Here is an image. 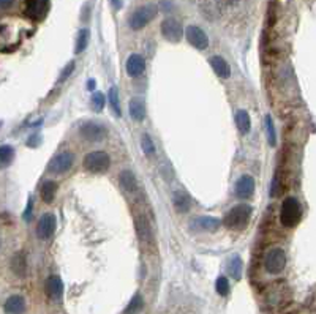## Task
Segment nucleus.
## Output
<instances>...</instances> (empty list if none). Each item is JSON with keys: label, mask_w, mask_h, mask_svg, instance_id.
Segmentation results:
<instances>
[{"label": "nucleus", "mask_w": 316, "mask_h": 314, "mask_svg": "<svg viewBox=\"0 0 316 314\" xmlns=\"http://www.w3.org/2000/svg\"><path fill=\"white\" fill-rule=\"evenodd\" d=\"M302 216V210H300V204L296 198H286L282 204V212H280V220L284 228H292L300 221Z\"/></svg>", "instance_id": "nucleus-1"}, {"label": "nucleus", "mask_w": 316, "mask_h": 314, "mask_svg": "<svg viewBox=\"0 0 316 314\" xmlns=\"http://www.w3.org/2000/svg\"><path fill=\"white\" fill-rule=\"evenodd\" d=\"M252 207L246 204H239L236 206L232 210H230V214L224 218V226L230 229H244L246 226V222L250 221L252 216Z\"/></svg>", "instance_id": "nucleus-2"}, {"label": "nucleus", "mask_w": 316, "mask_h": 314, "mask_svg": "<svg viewBox=\"0 0 316 314\" xmlns=\"http://www.w3.org/2000/svg\"><path fill=\"white\" fill-rule=\"evenodd\" d=\"M111 166V158L104 152H90L84 158V168L92 174H103Z\"/></svg>", "instance_id": "nucleus-3"}, {"label": "nucleus", "mask_w": 316, "mask_h": 314, "mask_svg": "<svg viewBox=\"0 0 316 314\" xmlns=\"http://www.w3.org/2000/svg\"><path fill=\"white\" fill-rule=\"evenodd\" d=\"M156 13H158V6L154 4H147V5L136 10V12L130 16L128 24H130V27L133 30H141L152 21V19L156 16Z\"/></svg>", "instance_id": "nucleus-4"}, {"label": "nucleus", "mask_w": 316, "mask_h": 314, "mask_svg": "<svg viewBox=\"0 0 316 314\" xmlns=\"http://www.w3.org/2000/svg\"><path fill=\"white\" fill-rule=\"evenodd\" d=\"M284 266H286V254L282 248H272L268 251L264 259V267L269 273L276 275V273L283 272Z\"/></svg>", "instance_id": "nucleus-5"}, {"label": "nucleus", "mask_w": 316, "mask_h": 314, "mask_svg": "<svg viewBox=\"0 0 316 314\" xmlns=\"http://www.w3.org/2000/svg\"><path fill=\"white\" fill-rule=\"evenodd\" d=\"M79 133L86 140H90V142H98V140H103L108 134V128L98 122H86V124L81 126Z\"/></svg>", "instance_id": "nucleus-6"}, {"label": "nucleus", "mask_w": 316, "mask_h": 314, "mask_svg": "<svg viewBox=\"0 0 316 314\" xmlns=\"http://www.w3.org/2000/svg\"><path fill=\"white\" fill-rule=\"evenodd\" d=\"M73 163H74V155L72 152H62V154L56 155L51 160L48 169H49V172H52V174L60 176V174H65V172L70 170Z\"/></svg>", "instance_id": "nucleus-7"}, {"label": "nucleus", "mask_w": 316, "mask_h": 314, "mask_svg": "<svg viewBox=\"0 0 316 314\" xmlns=\"http://www.w3.org/2000/svg\"><path fill=\"white\" fill-rule=\"evenodd\" d=\"M162 34L168 42L179 43L182 40L184 30H182V26H180L179 21H176V19H172V18H168L162 22Z\"/></svg>", "instance_id": "nucleus-8"}, {"label": "nucleus", "mask_w": 316, "mask_h": 314, "mask_svg": "<svg viewBox=\"0 0 316 314\" xmlns=\"http://www.w3.org/2000/svg\"><path fill=\"white\" fill-rule=\"evenodd\" d=\"M185 36L186 40H188V43L192 46H194L196 49H206L207 46H209V38H207L206 32L202 28H200L198 26H190L186 27L185 30Z\"/></svg>", "instance_id": "nucleus-9"}, {"label": "nucleus", "mask_w": 316, "mask_h": 314, "mask_svg": "<svg viewBox=\"0 0 316 314\" xmlns=\"http://www.w3.org/2000/svg\"><path fill=\"white\" fill-rule=\"evenodd\" d=\"M56 216L52 214H44L38 221V226H36V236L38 238L42 240H48L54 236L56 232Z\"/></svg>", "instance_id": "nucleus-10"}, {"label": "nucleus", "mask_w": 316, "mask_h": 314, "mask_svg": "<svg viewBox=\"0 0 316 314\" xmlns=\"http://www.w3.org/2000/svg\"><path fill=\"white\" fill-rule=\"evenodd\" d=\"M254 193V178L252 176H242L236 184V194L237 198H252Z\"/></svg>", "instance_id": "nucleus-11"}, {"label": "nucleus", "mask_w": 316, "mask_h": 314, "mask_svg": "<svg viewBox=\"0 0 316 314\" xmlns=\"http://www.w3.org/2000/svg\"><path fill=\"white\" fill-rule=\"evenodd\" d=\"M125 68H126L128 76H132V78L141 76L144 73V70H146V60L140 54H132L126 60Z\"/></svg>", "instance_id": "nucleus-12"}, {"label": "nucleus", "mask_w": 316, "mask_h": 314, "mask_svg": "<svg viewBox=\"0 0 316 314\" xmlns=\"http://www.w3.org/2000/svg\"><path fill=\"white\" fill-rule=\"evenodd\" d=\"M44 290L46 296L51 300H60L64 296V282L58 276H51L48 278L46 284H44Z\"/></svg>", "instance_id": "nucleus-13"}, {"label": "nucleus", "mask_w": 316, "mask_h": 314, "mask_svg": "<svg viewBox=\"0 0 316 314\" xmlns=\"http://www.w3.org/2000/svg\"><path fill=\"white\" fill-rule=\"evenodd\" d=\"M220 220H216L214 216H200L193 221L192 228L194 230H206V232H214L220 228Z\"/></svg>", "instance_id": "nucleus-14"}, {"label": "nucleus", "mask_w": 316, "mask_h": 314, "mask_svg": "<svg viewBox=\"0 0 316 314\" xmlns=\"http://www.w3.org/2000/svg\"><path fill=\"white\" fill-rule=\"evenodd\" d=\"M5 314H24L26 300L22 296H12L5 302Z\"/></svg>", "instance_id": "nucleus-15"}, {"label": "nucleus", "mask_w": 316, "mask_h": 314, "mask_svg": "<svg viewBox=\"0 0 316 314\" xmlns=\"http://www.w3.org/2000/svg\"><path fill=\"white\" fill-rule=\"evenodd\" d=\"M209 64H210V66L214 68V72L216 73V76H220V78H223V79H226V78H230V76H231V68H230L228 62H226V60H224L223 57H220V56L210 57V58H209Z\"/></svg>", "instance_id": "nucleus-16"}, {"label": "nucleus", "mask_w": 316, "mask_h": 314, "mask_svg": "<svg viewBox=\"0 0 316 314\" xmlns=\"http://www.w3.org/2000/svg\"><path fill=\"white\" fill-rule=\"evenodd\" d=\"M136 230H138V237L142 243H150L152 240V230H150V224L147 221L146 216H138L136 218Z\"/></svg>", "instance_id": "nucleus-17"}, {"label": "nucleus", "mask_w": 316, "mask_h": 314, "mask_svg": "<svg viewBox=\"0 0 316 314\" xmlns=\"http://www.w3.org/2000/svg\"><path fill=\"white\" fill-rule=\"evenodd\" d=\"M12 270L14 272V275L18 276H26V272H27V260L24 252H16L12 259Z\"/></svg>", "instance_id": "nucleus-18"}, {"label": "nucleus", "mask_w": 316, "mask_h": 314, "mask_svg": "<svg viewBox=\"0 0 316 314\" xmlns=\"http://www.w3.org/2000/svg\"><path fill=\"white\" fill-rule=\"evenodd\" d=\"M118 182H120V185L125 191H128V193H133V191L138 190V182H136V177L132 170H124L120 177H118Z\"/></svg>", "instance_id": "nucleus-19"}, {"label": "nucleus", "mask_w": 316, "mask_h": 314, "mask_svg": "<svg viewBox=\"0 0 316 314\" xmlns=\"http://www.w3.org/2000/svg\"><path fill=\"white\" fill-rule=\"evenodd\" d=\"M236 125L239 128V131L242 134H246L252 128V120L250 116L246 110H239V112L236 114Z\"/></svg>", "instance_id": "nucleus-20"}, {"label": "nucleus", "mask_w": 316, "mask_h": 314, "mask_svg": "<svg viewBox=\"0 0 316 314\" xmlns=\"http://www.w3.org/2000/svg\"><path fill=\"white\" fill-rule=\"evenodd\" d=\"M57 193V184L52 180H48L42 185V199L46 202V204H51L56 198Z\"/></svg>", "instance_id": "nucleus-21"}, {"label": "nucleus", "mask_w": 316, "mask_h": 314, "mask_svg": "<svg viewBox=\"0 0 316 314\" xmlns=\"http://www.w3.org/2000/svg\"><path fill=\"white\" fill-rule=\"evenodd\" d=\"M14 160V148L12 146L0 147V169H5L13 163Z\"/></svg>", "instance_id": "nucleus-22"}, {"label": "nucleus", "mask_w": 316, "mask_h": 314, "mask_svg": "<svg viewBox=\"0 0 316 314\" xmlns=\"http://www.w3.org/2000/svg\"><path fill=\"white\" fill-rule=\"evenodd\" d=\"M130 116L136 120V122H141L144 120L146 117V106L141 100H132V103H130Z\"/></svg>", "instance_id": "nucleus-23"}, {"label": "nucleus", "mask_w": 316, "mask_h": 314, "mask_svg": "<svg viewBox=\"0 0 316 314\" xmlns=\"http://www.w3.org/2000/svg\"><path fill=\"white\" fill-rule=\"evenodd\" d=\"M228 270H230V275L234 280H240L242 278V270H244V262L240 259V256H232L230 264H228Z\"/></svg>", "instance_id": "nucleus-24"}, {"label": "nucleus", "mask_w": 316, "mask_h": 314, "mask_svg": "<svg viewBox=\"0 0 316 314\" xmlns=\"http://www.w3.org/2000/svg\"><path fill=\"white\" fill-rule=\"evenodd\" d=\"M190 206H192V200L185 193H176L174 194V207L177 208V212L185 214V212L190 210Z\"/></svg>", "instance_id": "nucleus-25"}, {"label": "nucleus", "mask_w": 316, "mask_h": 314, "mask_svg": "<svg viewBox=\"0 0 316 314\" xmlns=\"http://www.w3.org/2000/svg\"><path fill=\"white\" fill-rule=\"evenodd\" d=\"M88 38H90V34H88L87 28L79 30L78 38H76V48H74V52L76 54H81L86 50L87 44H88Z\"/></svg>", "instance_id": "nucleus-26"}, {"label": "nucleus", "mask_w": 316, "mask_h": 314, "mask_svg": "<svg viewBox=\"0 0 316 314\" xmlns=\"http://www.w3.org/2000/svg\"><path fill=\"white\" fill-rule=\"evenodd\" d=\"M108 96H110V103H111V108H112V112L117 117H120L122 110H120V101H118V90H117V87H111Z\"/></svg>", "instance_id": "nucleus-27"}, {"label": "nucleus", "mask_w": 316, "mask_h": 314, "mask_svg": "<svg viewBox=\"0 0 316 314\" xmlns=\"http://www.w3.org/2000/svg\"><path fill=\"white\" fill-rule=\"evenodd\" d=\"M142 297L140 296V294H136V296L132 298V302L128 303V306L125 308L124 314H138L141 310H142Z\"/></svg>", "instance_id": "nucleus-28"}, {"label": "nucleus", "mask_w": 316, "mask_h": 314, "mask_svg": "<svg viewBox=\"0 0 316 314\" xmlns=\"http://www.w3.org/2000/svg\"><path fill=\"white\" fill-rule=\"evenodd\" d=\"M266 131H268V138H269V144L274 147L276 144V134H275V126L270 116H266Z\"/></svg>", "instance_id": "nucleus-29"}, {"label": "nucleus", "mask_w": 316, "mask_h": 314, "mask_svg": "<svg viewBox=\"0 0 316 314\" xmlns=\"http://www.w3.org/2000/svg\"><path fill=\"white\" fill-rule=\"evenodd\" d=\"M141 147L144 150V154L147 156H152L155 154V146L152 142V139L149 134H142V139H141Z\"/></svg>", "instance_id": "nucleus-30"}, {"label": "nucleus", "mask_w": 316, "mask_h": 314, "mask_svg": "<svg viewBox=\"0 0 316 314\" xmlns=\"http://www.w3.org/2000/svg\"><path fill=\"white\" fill-rule=\"evenodd\" d=\"M215 289H216V292L220 294V296H228V292H230V281L226 280L224 276H220L218 280H216V282H215Z\"/></svg>", "instance_id": "nucleus-31"}, {"label": "nucleus", "mask_w": 316, "mask_h": 314, "mask_svg": "<svg viewBox=\"0 0 316 314\" xmlns=\"http://www.w3.org/2000/svg\"><path fill=\"white\" fill-rule=\"evenodd\" d=\"M104 101H106V98H104V95L102 92H95L94 94V96H92V106H94V109L96 110V112H102V110H103Z\"/></svg>", "instance_id": "nucleus-32"}, {"label": "nucleus", "mask_w": 316, "mask_h": 314, "mask_svg": "<svg viewBox=\"0 0 316 314\" xmlns=\"http://www.w3.org/2000/svg\"><path fill=\"white\" fill-rule=\"evenodd\" d=\"M73 70H74V62H70V64H68V65L64 68V72H62L60 78H58V82H62L64 79H66L68 76H70V74L73 73Z\"/></svg>", "instance_id": "nucleus-33"}, {"label": "nucleus", "mask_w": 316, "mask_h": 314, "mask_svg": "<svg viewBox=\"0 0 316 314\" xmlns=\"http://www.w3.org/2000/svg\"><path fill=\"white\" fill-rule=\"evenodd\" d=\"M276 194H278V176H274V180H272V188H270V196L275 198Z\"/></svg>", "instance_id": "nucleus-34"}, {"label": "nucleus", "mask_w": 316, "mask_h": 314, "mask_svg": "<svg viewBox=\"0 0 316 314\" xmlns=\"http://www.w3.org/2000/svg\"><path fill=\"white\" fill-rule=\"evenodd\" d=\"M32 218V199H28V206L26 208V214H24V220H30Z\"/></svg>", "instance_id": "nucleus-35"}, {"label": "nucleus", "mask_w": 316, "mask_h": 314, "mask_svg": "<svg viewBox=\"0 0 316 314\" xmlns=\"http://www.w3.org/2000/svg\"><path fill=\"white\" fill-rule=\"evenodd\" d=\"M218 2L223 4V5H234V4L239 2V0H218Z\"/></svg>", "instance_id": "nucleus-36"}, {"label": "nucleus", "mask_w": 316, "mask_h": 314, "mask_svg": "<svg viewBox=\"0 0 316 314\" xmlns=\"http://www.w3.org/2000/svg\"><path fill=\"white\" fill-rule=\"evenodd\" d=\"M12 4H13V0H0V6H4V8L10 6Z\"/></svg>", "instance_id": "nucleus-37"}, {"label": "nucleus", "mask_w": 316, "mask_h": 314, "mask_svg": "<svg viewBox=\"0 0 316 314\" xmlns=\"http://www.w3.org/2000/svg\"><path fill=\"white\" fill-rule=\"evenodd\" d=\"M87 88H88V90H94V88H95V79H90V80H88V82H87Z\"/></svg>", "instance_id": "nucleus-38"}, {"label": "nucleus", "mask_w": 316, "mask_h": 314, "mask_svg": "<svg viewBox=\"0 0 316 314\" xmlns=\"http://www.w3.org/2000/svg\"><path fill=\"white\" fill-rule=\"evenodd\" d=\"M111 2H112V5H114V8H116V10L120 8V0H111Z\"/></svg>", "instance_id": "nucleus-39"}, {"label": "nucleus", "mask_w": 316, "mask_h": 314, "mask_svg": "<svg viewBox=\"0 0 316 314\" xmlns=\"http://www.w3.org/2000/svg\"><path fill=\"white\" fill-rule=\"evenodd\" d=\"M0 128H2V122H0Z\"/></svg>", "instance_id": "nucleus-40"}]
</instances>
